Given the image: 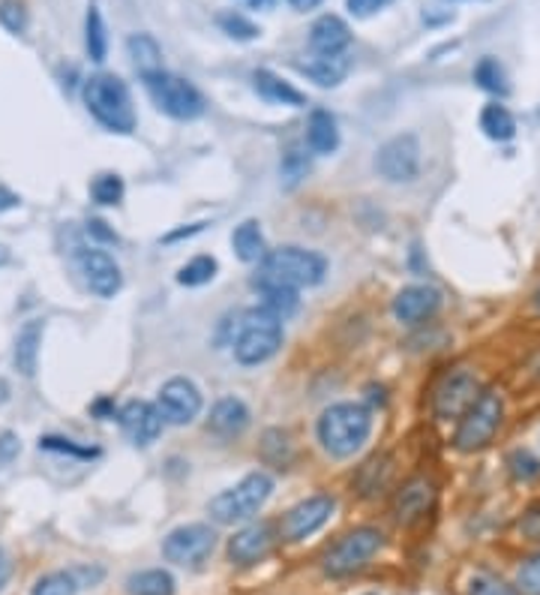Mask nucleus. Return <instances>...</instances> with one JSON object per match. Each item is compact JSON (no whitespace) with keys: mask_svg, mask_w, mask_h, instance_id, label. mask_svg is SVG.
Here are the masks:
<instances>
[{"mask_svg":"<svg viewBox=\"0 0 540 595\" xmlns=\"http://www.w3.org/2000/svg\"><path fill=\"white\" fill-rule=\"evenodd\" d=\"M325 274L327 262L322 252L304 250V247H280V250H270L259 265L256 289L318 287Z\"/></svg>","mask_w":540,"mask_h":595,"instance_id":"1","label":"nucleus"},{"mask_svg":"<svg viewBox=\"0 0 540 595\" xmlns=\"http://www.w3.org/2000/svg\"><path fill=\"white\" fill-rule=\"evenodd\" d=\"M372 434V415L360 403H334L318 418V442L330 458L346 460L363 448Z\"/></svg>","mask_w":540,"mask_h":595,"instance_id":"2","label":"nucleus"},{"mask_svg":"<svg viewBox=\"0 0 540 595\" xmlns=\"http://www.w3.org/2000/svg\"><path fill=\"white\" fill-rule=\"evenodd\" d=\"M81 97H85L90 115L97 117L105 130L124 133V136L135 130L133 97H130L126 81L117 79L114 72H97V76L85 79Z\"/></svg>","mask_w":540,"mask_h":595,"instance_id":"3","label":"nucleus"},{"mask_svg":"<svg viewBox=\"0 0 540 595\" xmlns=\"http://www.w3.org/2000/svg\"><path fill=\"white\" fill-rule=\"evenodd\" d=\"M282 346V319H277L270 310L256 307L240 313L232 334V349L240 364L256 367L265 364L280 352Z\"/></svg>","mask_w":540,"mask_h":595,"instance_id":"4","label":"nucleus"},{"mask_svg":"<svg viewBox=\"0 0 540 595\" xmlns=\"http://www.w3.org/2000/svg\"><path fill=\"white\" fill-rule=\"evenodd\" d=\"M270 493H273V479L268 472H249L247 479L237 481L235 487L214 496L207 512H211L216 524L235 527V524H244L249 517L259 515L270 499Z\"/></svg>","mask_w":540,"mask_h":595,"instance_id":"5","label":"nucleus"},{"mask_svg":"<svg viewBox=\"0 0 540 595\" xmlns=\"http://www.w3.org/2000/svg\"><path fill=\"white\" fill-rule=\"evenodd\" d=\"M502 422H505V397L495 389H484L481 397L472 403V409L460 418L453 446L465 454H474V451H481L493 442Z\"/></svg>","mask_w":540,"mask_h":595,"instance_id":"6","label":"nucleus"},{"mask_svg":"<svg viewBox=\"0 0 540 595\" xmlns=\"http://www.w3.org/2000/svg\"><path fill=\"white\" fill-rule=\"evenodd\" d=\"M142 81H145L147 93H150V100L159 112H166L175 121H195V117L204 115V97L192 81L180 79L166 69L150 72Z\"/></svg>","mask_w":540,"mask_h":595,"instance_id":"7","label":"nucleus"},{"mask_svg":"<svg viewBox=\"0 0 540 595\" xmlns=\"http://www.w3.org/2000/svg\"><path fill=\"white\" fill-rule=\"evenodd\" d=\"M379 550H382V532L379 529H351L327 548L322 565H325V572L330 577H349V574L360 572Z\"/></svg>","mask_w":540,"mask_h":595,"instance_id":"8","label":"nucleus"},{"mask_svg":"<svg viewBox=\"0 0 540 595\" xmlns=\"http://www.w3.org/2000/svg\"><path fill=\"white\" fill-rule=\"evenodd\" d=\"M216 548V532L207 524H187L171 529L162 541V557L183 569H199L211 560Z\"/></svg>","mask_w":540,"mask_h":595,"instance_id":"9","label":"nucleus"},{"mask_svg":"<svg viewBox=\"0 0 540 595\" xmlns=\"http://www.w3.org/2000/svg\"><path fill=\"white\" fill-rule=\"evenodd\" d=\"M375 172L391 183L415 181L420 172V142L415 133L387 138L382 148L375 150Z\"/></svg>","mask_w":540,"mask_h":595,"instance_id":"10","label":"nucleus"},{"mask_svg":"<svg viewBox=\"0 0 540 595\" xmlns=\"http://www.w3.org/2000/svg\"><path fill=\"white\" fill-rule=\"evenodd\" d=\"M334 512H337V499L334 496H327V493L310 496V499L285 512V517L280 520V536L285 541H304V538L315 536L318 529L325 527Z\"/></svg>","mask_w":540,"mask_h":595,"instance_id":"11","label":"nucleus"},{"mask_svg":"<svg viewBox=\"0 0 540 595\" xmlns=\"http://www.w3.org/2000/svg\"><path fill=\"white\" fill-rule=\"evenodd\" d=\"M157 409L159 415L166 418V424L183 427V424L195 422L199 413H202V391L187 377L169 379V382L159 389Z\"/></svg>","mask_w":540,"mask_h":595,"instance_id":"12","label":"nucleus"},{"mask_svg":"<svg viewBox=\"0 0 540 595\" xmlns=\"http://www.w3.org/2000/svg\"><path fill=\"white\" fill-rule=\"evenodd\" d=\"M481 397V389L474 382L472 373H453L439 385L436 397H432V409L439 415L441 422H450V418H462V415L472 409V403Z\"/></svg>","mask_w":540,"mask_h":595,"instance_id":"13","label":"nucleus"},{"mask_svg":"<svg viewBox=\"0 0 540 595\" xmlns=\"http://www.w3.org/2000/svg\"><path fill=\"white\" fill-rule=\"evenodd\" d=\"M79 265L81 274H85V283H88V289L93 295L114 298L121 292V287H124L121 265L114 262L105 250H81Z\"/></svg>","mask_w":540,"mask_h":595,"instance_id":"14","label":"nucleus"},{"mask_svg":"<svg viewBox=\"0 0 540 595\" xmlns=\"http://www.w3.org/2000/svg\"><path fill=\"white\" fill-rule=\"evenodd\" d=\"M117 422L124 427V434L130 436V442L133 446H150V442H157L159 434H162V424L166 418L159 415L157 403H147V401H130L117 413Z\"/></svg>","mask_w":540,"mask_h":595,"instance_id":"15","label":"nucleus"},{"mask_svg":"<svg viewBox=\"0 0 540 595\" xmlns=\"http://www.w3.org/2000/svg\"><path fill=\"white\" fill-rule=\"evenodd\" d=\"M277 545L273 527L270 524H252V527L235 532V538L228 541V560L249 569V565H259L270 557V550Z\"/></svg>","mask_w":540,"mask_h":595,"instance_id":"16","label":"nucleus"},{"mask_svg":"<svg viewBox=\"0 0 540 595\" xmlns=\"http://www.w3.org/2000/svg\"><path fill=\"white\" fill-rule=\"evenodd\" d=\"M441 310V292L432 287H405L400 295L394 298V316L403 325H420V322L432 319Z\"/></svg>","mask_w":540,"mask_h":595,"instance_id":"17","label":"nucleus"},{"mask_svg":"<svg viewBox=\"0 0 540 595\" xmlns=\"http://www.w3.org/2000/svg\"><path fill=\"white\" fill-rule=\"evenodd\" d=\"M349 46L351 31L339 15H322L310 27V48L315 52V58H337V55H346Z\"/></svg>","mask_w":540,"mask_h":595,"instance_id":"18","label":"nucleus"},{"mask_svg":"<svg viewBox=\"0 0 540 595\" xmlns=\"http://www.w3.org/2000/svg\"><path fill=\"white\" fill-rule=\"evenodd\" d=\"M432 499H436V491L427 479H415L405 484L403 491L396 493L394 515L400 524H415L420 517H427V512L432 508Z\"/></svg>","mask_w":540,"mask_h":595,"instance_id":"19","label":"nucleus"},{"mask_svg":"<svg viewBox=\"0 0 540 595\" xmlns=\"http://www.w3.org/2000/svg\"><path fill=\"white\" fill-rule=\"evenodd\" d=\"M207 427H211L216 436H223V439H235V436H240L249 427L247 403L237 401V397H223V401H216L214 409H211V418H207Z\"/></svg>","mask_w":540,"mask_h":595,"instance_id":"20","label":"nucleus"},{"mask_svg":"<svg viewBox=\"0 0 540 595\" xmlns=\"http://www.w3.org/2000/svg\"><path fill=\"white\" fill-rule=\"evenodd\" d=\"M252 88H256V93H259L265 103L292 105V109L306 105V93H301L294 85L280 79V76H277V72H270V69H259V72L252 76Z\"/></svg>","mask_w":540,"mask_h":595,"instance_id":"21","label":"nucleus"},{"mask_svg":"<svg viewBox=\"0 0 540 595\" xmlns=\"http://www.w3.org/2000/svg\"><path fill=\"white\" fill-rule=\"evenodd\" d=\"M43 332L45 325L40 319L27 322L19 337H15V349H12V361H15V370L22 377H34L36 364H40V346H43Z\"/></svg>","mask_w":540,"mask_h":595,"instance_id":"22","label":"nucleus"},{"mask_svg":"<svg viewBox=\"0 0 540 595\" xmlns=\"http://www.w3.org/2000/svg\"><path fill=\"white\" fill-rule=\"evenodd\" d=\"M306 145L313 154L325 157V154H334L339 148V130L337 117L325 112V109H315L310 115V124H306Z\"/></svg>","mask_w":540,"mask_h":595,"instance_id":"23","label":"nucleus"},{"mask_svg":"<svg viewBox=\"0 0 540 595\" xmlns=\"http://www.w3.org/2000/svg\"><path fill=\"white\" fill-rule=\"evenodd\" d=\"M232 247H235L237 259L240 262H265L268 256V244H265V235H261V226L256 220H244L240 226L232 235Z\"/></svg>","mask_w":540,"mask_h":595,"instance_id":"24","label":"nucleus"},{"mask_svg":"<svg viewBox=\"0 0 540 595\" xmlns=\"http://www.w3.org/2000/svg\"><path fill=\"white\" fill-rule=\"evenodd\" d=\"M349 58L337 55V58H315L310 64H297V69L310 76L318 88H337L339 81L349 76Z\"/></svg>","mask_w":540,"mask_h":595,"instance_id":"25","label":"nucleus"},{"mask_svg":"<svg viewBox=\"0 0 540 595\" xmlns=\"http://www.w3.org/2000/svg\"><path fill=\"white\" fill-rule=\"evenodd\" d=\"M130 58H133V67L138 69V76L145 79L150 72H159L162 69V48L150 34H133L130 36Z\"/></svg>","mask_w":540,"mask_h":595,"instance_id":"26","label":"nucleus"},{"mask_svg":"<svg viewBox=\"0 0 540 595\" xmlns=\"http://www.w3.org/2000/svg\"><path fill=\"white\" fill-rule=\"evenodd\" d=\"M481 130L493 142H510V138L517 136V117L510 115L502 103H490L481 112Z\"/></svg>","mask_w":540,"mask_h":595,"instance_id":"27","label":"nucleus"},{"mask_svg":"<svg viewBox=\"0 0 540 595\" xmlns=\"http://www.w3.org/2000/svg\"><path fill=\"white\" fill-rule=\"evenodd\" d=\"M126 595H175V577L162 569L130 574L126 577Z\"/></svg>","mask_w":540,"mask_h":595,"instance_id":"28","label":"nucleus"},{"mask_svg":"<svg viewBox=\"0 0 540 595\" xmlns=\"http://www.w3.org/2000/svg\"><path fill=\"white\" fill-rule=\"evenodd\" d=\"M85 46H88L90 60H105V52H109V36H105V22L97 7H90L88 15H85Z\"/></svg>","mask_w":540,"mask_h":595,"instance_id":"29","label":"nucleus"},{"mask_svg":"<svg viewBox=\"0 0 540 595\" xmlns=\"http://www.w3.org/2000/svg\"><path fill=\"white\" fill-rule=\"evenodd\" d=\"M474 81L490 93H498V97H507L510 93V85H507L505 67L495 58H481L477 67H474Z\"/></svg>","mask_w":540,"mask_h":595,"instance_id":"30","label":"nucleus"},{"mask_svg":"<svg viewBox=\"0 0 540 595\" xmlns=\"http://www.w3.org/2000/svg\"><path fill=\"white\" fill-rule=\"evenodd\" d=\"M261 292V307L270 310L277 319H289L297 304H301V298H297V289H282V287H268L259 289Z\"/></svg>","mask_w":540,"mask_h":595,"instance_id":"31","label":"nucleus"},{"mask_svg":"<svg viewBox=\"0 0 540 595\" xmlns=\"http://www.w3.org/2000/svg\"><path fill=\"white\" fill-rule=\"evenodd\" d=\"M220 271V265H216L214 256H195L192 262H187L180 268L178 283L180 287H204V283H211Z\"/></svg>","mask_w":540,"mask_h":595,"instance_id":"32","label":"nucleus"},{"mask_svg":"<svg viewBox=\"0 0 540 595\" xmlns=\"http://www.w3.org/2000/svg\"><path fill=\"white\" fill-rule=\"evenodd\" d=\"M90 195L97 205H117L124 199V181L121 175L114 172H102L90 181Z\"/></svg>","mask_w":540,"mask_h":595,"instance_id":"33","label":"nucleus"},{"mask_svg":"<svg viewBox=\"0 0 540 595\" xmlns=\"http://www.w3.org/2000/svg\"><path fill=\"white\" fill-rule=\"evenodd\" d=\"M79 593V574L76 572H52L36 581L31 595H76Z\"/></svg>","mask_w":540,"mask_h":595,"instance_id":"34","label":"nucleus"},{"mask_svg":"<svg viewBox=\"0 0 540 595\" xmlns=\"http://www.w3.org/2000/svg\"><path fill=\"white\" fill-rule=\"evenodd\" d=\"M216 22H220V27H223V34H228L232 40H240V43H249V40H256V36H259L256 22H249L244 12H223Z\"/></svg>","mask_w":540,"mask_h":595,"instance_id":"35","label":"nucleus"},{"mask_svg":"<svg viewBox=\"0 0 540 595\" xmlns=\"http://www.w3.org/2000/svg\"><path fill=\"white\" fill-rule=\"evenodd\" d=\"M507 467H510V475L517 481H535L540 479V460L531 454L529 448H517V451H510V458H507Z\"/></svg>","mask_w":540,"mask_h":595,"instance_id":"36","label":"nucleus"},{"mask_svg":"<svg viewBox=\"0 0 540 595\" xmlns=\"http://www.w3.org/2000/svg\"><path fill=\"white\" fill-rule=\"evenodd\" d=\"M0 24L10 34H24L27 31V7H24V0H0Z\"/></svg>","mask_w":540,"mask_h":595,"instance_id":"37","label":"nucleus"},{"mask_svg":"<svg viewBox=\"0 0 540 595\" xmlns=\"http://www.w3.org/2000/svg\"><path fill=\"white\" fill-rule=\"evenodd\" d=\"M517 590L522 595H540V553H535L519 565Z\"/></svg>","mask_w":540,"mask_h":595,"instance_id":"38","label":"nucleus"},{"mask_svg":"<svg viewBox=\"0 0 540 595\" xmlns=\"http://www.w3.org/2000/svg\"><path fill=\"white\" fill-rule=\"evenodd\" d=\"M469 595H519V590L505 584L502 577H493V574H477L469 584Z\"/></svg>","mask_w":540,"mask_h":595,"instance_id":"39","label":"nucleus"},{"mask_svg":"<svg viewBox=\"0 0 540 595\" xmlns=\"http://www.w3.org/2000/svg\"><path fill=\"white\" fill-rule=\"evenodd\" d=\"M306 172H310V157L297 148L289 150L285 160H282V178H289V183L294 187L301 178H306Z\"/></svg>","mask_w":540,"mask_h":595,"instance_id":"40","label":"nucleus"},{"mask_svg":"<svg viewBox=\"0 0 540 595\" xmlns=\"http://www.w3.org/2000/svg\"><path fill=\"white\" fill-rule=\"evenodd\" d=\"M40 448L57 451V454H76V458H97L100 454L97 448H79L72 446V439H60V436H45V439H40Z\"/></svg>","mask_w":540,"mask_h":595,"instance_id":"41","label":"nucleus"},{"mask_svg":"<svg viewBox=\"0 0 540 595\" xmlns=\"http://www.w3.org/2000/svg\"><path fill=\"white\" fill-rule=\"evenodd\" d=\"M19 451H22V442H19V436H15V434H0V467H3V463H10V460L19 458Z\"/></svg>","mask_w":540,"mask_h":595,"instance_id":"42","label":"nucleus"},{"mask_svg":"<svg viewBox=\"0 0 540 595\" xmlns=\"http://www.w3.org/2000/svg\"><path fill=\"white\" fill-rule=\"evenodd\" d=\"M349 3L351 15H358V19H367V15H372V12L384 10L391 0H346Z\"/></svg>","mask_w":540,"mask_h":595,"instance_id":"43","label":"nucleus"},{"mask_svg":"<svg viewBox=\"0 0 540 595\" xmlns=\"http://www.w3.org/2000/svg\"><path fill=\"white\" fill-rule=\"evenodd\" d=\"M88 235L102 240V244H117V235H114V229H109L105 220H88Z\"/></svg>","mask_w":540,"mask_h":595,"instance_id":"44","label":"nucleus"},{"mask_svg":"<svg viewBox=\"0 0 540 595\" xmlns=\"http://www.w3.org/2000/svg\"><path fill=\"white\" fill-rule=\"evenodd\" d=\"M522 536L540 541V505L529 508V515L522 517Z\"/></svg>","mask_w":540,"mask_h":595,"instance_id":"45","label":"nucleus"},{"mask_svg":"<svg viewBox=\"0 0 540 595\" xmlns=\"http://www.w3.org/2000/svg\"><path fill=\"white\" fill-rule=\"evenodd\" d=\"M10 577H12V560H10V553H7V550L0 548V593L7 590V584H10Z\"/></svg>","mask_w":540,"mask_h":595,"instance_id":"46","label":"nucleus"},{"mask_svg":"<svg viewBox=\"0 0 540 595\" xmlns=\"http://www.w3.org/2000/svg\"><path fill=\"white\" fill-rule=\"evenodd\" d=\"M19 205V195L12 193V190H7V187H0V214L3 211H10V207Z\"/></svg>","mask_w":540,"mask_h":595,"instance_id":"47","label":"nucleus"},{"mask_svg":"<svg viewBox=\"0 0 540 595\" xmlns=\"http://www.w3.org/2000/svg\"><path fill=\"white\" fill-rule=\"evenodd\" d=\"M318 3H322V0H289V7H294V10H297V12L315 10Z\"/></svg>","mask_w":540,"mask_h":595,"instance_id":"48","label":"nucleus"},{"mask_svg":"<svg viewBox=\"0 0 540 595\" xmlns=\"http://www.w3.org/2000/svg\"><path fill=\"white\" fill-rule=\"evenodd\" d=\"M244 3H247L249 10H270L277 0H244Z\"/></svg>","mask_w":540,"mask_h":595,"instance_id":"49","label":"nucleus"},{"mask_svg":"<svg viewBox=\"0 0 540 595\" xmlns=\"http://www.w3.org/2000/svg\"><path fill=\"white\" fill-rule=\"evenodd\" d=\"M535 307H538V313H540V287H538V292H535Z\"/></svg>","mask_w":540,"mask_h":595,"instance_id":"50","label":"nucleus"}]
</instances>
